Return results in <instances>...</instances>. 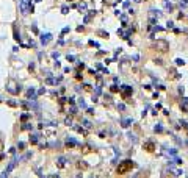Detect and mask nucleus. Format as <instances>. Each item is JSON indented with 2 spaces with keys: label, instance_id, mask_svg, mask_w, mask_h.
<instances>
[{
  "label": "nucleus",
  "instance_id": "obj_20",
  "mask_svg": "<svg viewBox=\"0 0 188 178\" xmlns=\"http://www.w3.org/2000/svg\"><path fill=\"white\" fill-rule=\"evenodd\" d=\"M28 117H30L28 114H22V116H21V120H22V122H25V120H28Z\"/></svg>",
  "mask_w": 188,
  "mask_h": 178
},
{
  "label": "nucleus",
  "instance_id": "obj_13",
  "mask_svg": "<svg viewBox=\"0 0 188 178\" xmlns=\"http://www.w3.org/2000/svg\"><path fill=\"white\" fill-rule=\"evenodd\" d=\"M80 149H82V153H91V152H94V149H91V147L90 145H82V147H80Z\"/></svg>",
  "mask_w": 188,
  "mask_h": 178
},
{
  "label": "nucleus",
  "instance_id": "obj_27",
  "mask_svg": "<svg viewBox=\"0 0 188 178\" xmlns=\"http://www.w3.org/2000/svg\"><path fill=\"white\" fill-rule=\"evenodd\" d=\"M165 6H166V8H169V11H171V8H172V5H171V3H168L166 0H165Z\"/></svg>",
  "mask_w": 188,
  "mask_h": 178
},
{
  "label": "nucleus",
  "instance_id": "obj_9",
  "mask_svg": "<svg viewBox=\"0 0 188 178\" xmlns=\"http://www.w3.org/2000/svg\"><path fill=\"white\" fill-rule=\"evenodd\" d=\"M50 41H52V34H50V33H44L43 36H41V42H43L44 45H45V44H49Z\"/></svg>",
  "mask_w": 188,
  "mask_h": 178
},
{
  "label": "nucleus",
  "instance_id": "obj_3",
  "mask_svg": "<svg viewBox=\"0 0 188 178\" xmlns=\"http://www.w3.org/2000/svg\"><path fill=\"white\" fill-rule=\"evenodd\" d=\"M21 11H22V14L33 13V3L28 2V0H21Z\"/></svg>",
  "mask_w": 188,
  "mask_h": 178
},
{
  "label": "nucleus",
  "instance_id": "obj_1",
  "mask_svg": "<svg viewBox=\"0 0 188 178\" xmlns=\"http://www.w3.org/2000/svg\"><path fill=\"white\" fill-rule=\"evenodd\" d=\"M132 169H133V161L132 160H124V161H121L119 164H118L116 173H118V175H124V173L130 172Z\"/></svg>",
  "mask_w": 188,
  "mask_h": 178
},
{
  "label": "nucleus",
  "instance_id": "obj_32",
  "mask_svg": "<svg viewBox=\"0 0 188 178\" xmlns=\"http://www.w3.org/2000/svg\"><path fill=\"white\" fill-rule=\"evenodd\" d=\"M44 92H45V89L43 88V89H39V91H38V95H41V94H44Z\"/></svg>",
  "mask_w": 188,
  "mask_h": 178
},
{
  "label": "nucleus",
  "instance_id": "obj_2",
  "mask_svg": "<svg viewBox=\"0 0 188 178\" xmlns=\"http://www.w3.org/2000/svg\"><path fill=\"white\" fill-rule=\"evenodd\" d=\"M6 91L11 92L13 95H17V94H19V91H21V86H19V84H17L14 80H10V81H8V84H6Z\"/></svg>",
  "mask_w": 188,
  "mask_h": 178
},
{
  "label": "nucleus",
  "instance_id": "obj_14",
  "mask_svg": "<svg viewBox=\"0 0 188 178\" xmlns=\"http://www.w3.org/2000/svg\"><path fill=\"white\" fill-rule=\"evenodd\" d=\"M38 139H39V134H30V142L32 144H36Z\"/></svg>",
  "mask_w": 188,
  "mask_h": 178
},
{
  "label": "nucleus",
  "instance_id": "obj_31",
  "mask_svg": "<svg viewBox=\"0 0 188 178\" xmlns=\"http://www.w3.org/2000/svg\"><path fill=\"white\" fill-rule=\"evenodd\" d=\"M32 128V125H22V130H30Z\"/></svg>",
  "mask_w": 188,
  "mask_h": 178
},
{
  "label": "nucleus",
  "instance_id": "obj_15",
  "mask_svg": "<svg viewBox=\"0 0 188 178\" xmlns=\"http://www.w3.org/2000/svg\"><path fill=\"white\" fill-rule=\"evenodd\" d=\"M13 31H14V39H16V41H21V34L17 33V28H16V25H13Z\"/></svg>",
  "mask_w": 188,
  "mask_h": 178
},
{
  "label": "nucleus",
  "instance_id": "obj_16",
  "mask_svg": "<svg viewBox=\"0 0 188 178\" xmlns=\"http://www.w3.org/2000/svg\"><path fill=\"white\" fill-rule=\"evenodd\" d=\"M77 167H79V169H86L88 164H86L85 161H79V162H77Z\"/></svg>",
  "mask_w": 188,
  "mask_h": 178
},
{
  "label": "nucleus",
  "instance_id": "obj_30",
  "mask_svg": "<svg viewBox=\"0 0 188 178\" xmlns=\"http://www.w3.org/2000/svg\"><path fill=\"white\" fill-rule=\"evenodd\" d=\"M90 45H94V47H99V44H97V42H94V41H90Z\"/></svg>",
  "mask_w": 188,
  "mask_h": 178
},
{
  "label": "nucleus",
  "instance_id": "obj_26",
  "mask_svg": "<svg viewBox=\"0 0 188 178\" xmlns=\"http://www.w3.org/2000/svg\"><path fill=\"white\" fill-rule=\"evenodd\" d=\"M99 34H101L102 38H108V33L107 31H99Z\"/></svg>",
  "mask_w": 188,
  "mask_h": 178
},
{
  "label": "nucleus",
  "instance_id": "obj_18",
  "mask_svg": "<svg viewBox=\"0 0 188 178\" xmlns=\"http://www.w3.org/2000/svg\"><path fill=\"white\" fill-rule=\"evenodd\" d=\"M111 92H119V86H116V84H113V86L110 88Z\"/></svg>",
  "mask_w": 188,
  "mask_h": 178
},
{
  "label": "nucleus",
  "instance_id": "obj_23",
  "mask_svg": "<svg viewBox=\"0 0 188 178\" xmlns=\"http://www.w3.org/2000/svg\"><path fill=\"white\" fill-rule=\"evenodd\" d=\"M155 131H157V133H162V131H163V127H162V125H157V127H155Z\"/></svg>",
  "mask_w": 188,
  "mask_h": 178
},
{
  "label": "nucleus",
  "instance_id": "obj_22",
  "mask_svg": "<svg viewBox=\"0 0 188 178\" xmlns=\"http://www.w3.org/2000/svg\"><path fill=\"white\" fill-rule=\"evenodd\" d=\"M79 105L82 106V108H86V105H85V100H83V99H80V100H79Z\"/></svg>",
  "mask_w": 188,
  "mask_h": 178
},
{
  "label": "nucleus",
  "instance_id": "obj_10",
  "mask_svg": "<svg viewBox=\"0 0 188 178\" xmlns=\"http://www.w3.org/2000/svg\"><path fill=\"white\" fill-rule=\"evenodd\" d=\"M56 166L61 169V167H64L66 166V158H63V156H60V158H56Z\"/></svg>",
  "mask_w": 188,
  "mask_h": 178
},
{
  "label": "nucleus",
  "instance_id": "obj_5",
  "mask_svg": "<svg viewBox=\"0 0 188 178\" xmlns=\"http://www.w3.org/2000/svg\"><path fill=\"white\" fill-rule=\"evenodd\" d=\"M154 47H155L157 50H158V52L165 53V52H168V49H169V44H168L166 41H157Z\"/></svg>",
  "mask_w": 188,
  "mask_h": 178
},
{
  "label": "nucleus",
  "instance_id": "obj_25",
  "mask_svg": "<svg viewBox=\"0 0 188 178\" xmlns=\"http://www.w3.org/2000/svg\"><path fill=\"white\" fill-rule=\"evenodd\" d=\"M8 105L10 106H17V103L14 102V100H8Z\"/></svg>",
  "mask_w": 188,
  "mask_h": 178
},
{
  "label": "nucleus",
  "instance_id": "obj_7",
  "mask_svg": "<svg viewBox=\"0 0 188 178\" xmlns=\"http://www.w3.org/2000/svg\"><path fill=\"white\" fill-rule=\"evenodd\" d=\"M14 166H16V160H11L10 166H8V167H6V170H5V172L2 173V177H8V175H10V172L14 169Z\"/></svg>",
  "mask_w": 188,
  "mask_h": 178
},
{
  "label": "nucleus",
  "instance_id": "obj_28",
  "mask_svg": "<svg viewBox=\"0 0 188 178\" xmlns=\"http://www.w3.org/2000/svg\"><path fill=\"white\" fill-rule=\"evenodd\" d=\"M66 125H72V119H71V117L66 119Z\"/></svg>",
  "mask_w": 188,
  "mask_h": 178
},
{
  "label": "nucleus",
  "instance_id": "obj_4",
  "mask_svg": "<svg viewBox=\"0 0 188 178\" xmlns=\"http://www.w3.org/2000/svg\"><path fill=\"white\" fill-rule=\"evenodd\" d=\"M119 92H121L122 99H130V95H132V86L122 84V86H119Z\"/></svg>",
  "mask_w": 188,
  "mask_h": 178
},
{
  "label": "nucleus",
  "instance_id": "obj_29",
  "mask_svg": "<svg viewBox=\"0 0 188 178\" xmlns=\"http://www.w3.org/2000/svg\"><path fill=\"white\" fill-rule=\"evenodd\" d=\"M53 83H55V80H53V78H47V84H53Z\"/></svg>",
  "mask_w": 188,
  "mask_h": 178
},
{
  "label": "nucleus",
  "instance_id": "obj_19",
  "mask_svg": "<svg viewBox=\"0 0 188 178\" xmlns=\"http://www.w3.org/2000/svg\"><path fill=\"white\" fill-rule=\"evenodd\" d=\"M82 122H83V125H85L86 128H91V122L90 120H86V119H85V120H82Z\"/></svg>",
  "mask_w": 188,
  "mask_h": 178
},
{
  "label": "nucleus",
  "instance_id": "obj_8",
  "mask_svg": "<svg viewBox=\"0 0 188 178\" xmlns=\"http://www.w3.org/2000/svg\"><path fill=\"white\" fill-rule=\"evenodd\" d=\"M77 145H79V142L75 141L74 138H67L66 139V147L67 149H72V147H77Z\"/></svg>",
  "mask_w": 188,
  "mask_h": 178
},
{
  "label": "nucleus",
  "instance_id": "obj_34",
  "mask_svg": "<svg viewBox=\"0 0 188 178\" xmlns=\"http://www.w3.org/2000/svg\"><path fill=\"white\" fill-rule=\"evenodd\" d=\"M2 147H3V142H2V141H0V150H2Z\"/></svg>",
  "mask_w": 188,
  "mask_h": 178
},
{
  "label": "nucleus",
  "instance_id": "obj_21",
  "mask_svg": "<svg viewBox=\"0 0 188 178\" xmlns=\"http://www.w3.org/2000/svg\"><path fill=\"white\" fill-rule=\"evenodd\" d=\"M75 128H77V131H80L82 134H85V136H86V130H83L82 127H75Z\"/></svg>",
  "mask_w": 188,
  "mask_h": 178
},
{
  "label": "nucleus",
  "instance_id": "obj_33",
  "mask_svg": "<svg viewBox=\"0 0 188 178\" xmlns=\"http://www.w3.org/2000/svg\"><path fill=\"white\" fill-rule=\"evenodd\" d=\"M83 88H85L86 91H91V86H90V84H85V86H83Z\"/></svg>",
  "mask_w": 188,
  "mask_h": 178
},
{
  "label": "nucleus",
  "instance_id": "obj_24",
  "mask_svg": "<svg viewBox=\"0 0 188 178\" xmlns=\"http://www.w3.org/2000/svg\"><path fill=\"white\" fill-rule=\"evenodd\" d=\"M17 149H19V150H24V149H25V144H24V142H19V144H17Z\"/></svg>",
  "mask_w": 188,
  "mask_h": 178
},
{
  "label": "nucleus",
  "instance_id": "obj_11",
  "mask_svg": "<svg viewBox=\"0 0 188 178\" xmlns=\"http://www.w3.org/2000/svg\"><path fill=\"white\" fill-rule=\"evenodd\" d=\"M27 99H32V100L36 99V92H34L33 88H30L28 91H27Z\"/></svg>",
  "mask_w": 188,
  "mask_h": 178
},
{
  "label": "nucleus",
  "instance_id": "obj_12",
  "mask_svg": "<svg viewBox=\"0 0 188 178\" xmlns=\"http://www.w3.org/2000/svg\"><path fill=\"white\" fill-rule=\"evenodd\" d=\"M132 119H122V120H121V127H124V128H127V127H130V125H132Z\"/></svg>",
  "mask_w": 188,
  "mask_h": 178
},
{
  "label": "nucleus",
  "instance_id": "obj_17",
  "mask_svg": "<svg viewBox=\"0 0 188 178\" xmlns=\"http://www.w3.org/2000/svg\"><path fill=\"white\" fill-rule=\"evenodd\" d=\"M180 106H182L183 111H188V99H183V105H180Z\"/></svg>",
  "mask_w": 188,
  "mask_h": 178
},
{
  "label": "nucleus",
  "instance_id": "obj_6",
  "mask_svg": "<svg viewBox=\"0 0 188 178\" xmlns=\"http://www.w3.org/2000/svg\"><path fill=\"white\" fill-rule=\"evenodd\" d=\"M143 149L146 150V152H149V153H154L155 152V144L152 141H147V142H144Z\"/></svg>",
  "mask_w": 188,
  "mask_h": 178
},
{
  "label": "nucleus",
  "instance_id": "obj_35",
  "mask_svg": "<svg viewBox=\"0 0 188 178\" xmlns=\"http://www.w3.org/2000/svg\"><path fill=\"white\" fill-rule=\"evenodd\" d=\"M36 2H39V0H36Z\"/></svg>",
  "mask_w": 188,
  "mask_h": 178
},
{
  "label": "nucleus",
  "instance_id": "obj_36",
  "mask_svg": "<svg viewBox=\"0 0 188 178\" xmlns=\"http://www.w3.org/2000/svg\"><path fill=\"white\" fill-rule=\"evenodd\" d=\"M69 2H72V0H69Z\"/></svg>",
  "mask_w": 188,
  "mask_h": 178
}]
</instances>
